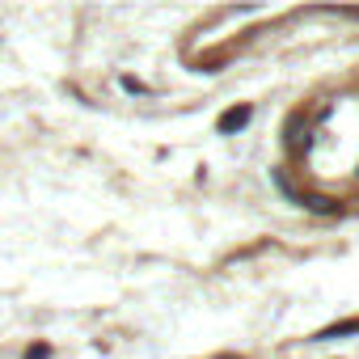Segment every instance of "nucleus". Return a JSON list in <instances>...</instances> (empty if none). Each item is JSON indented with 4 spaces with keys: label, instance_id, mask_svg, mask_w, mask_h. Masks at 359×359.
Listing matches in <instances>:
<instances>
[{
    "label": "nucleus",
    "instance_id": "f257e3e1",
    "mask_svg": "<svg viewBox=\"0 0 359 359\" xmlns=\"http://www.w3.org/2000/svg\"><path fill=\"white\" fill-rule=\"evenodd\" d=\"M249 123V106H233L228 115H220V131H237Z\"/></svg>",
    "mask_w": 359,
    "mask_h": 359
},
{
    "label": "nucleus",
    "instance_id": "f03ea898",
    "mask_svg": "<svg viewBox=\"0 0 359 359\" xmlns=\"http://www.w3.org/2000/svg\"><path fill=\"white\" fill-rule=\"evenodd\" d=\"M338 334H359V322H342V326H334V330H326L317 338H338Z\"/></svg>",
    "mask_w": 359,
    "mask_h": 359
},
{
    "label": "nucleus",
    "instance_id": "7ed1b4c3",
    "mask_svg": "<svg viewBox=\"0 0 359 359\" xmlns=\"http://www.w3.org/2000/svg\"><path fill=\"white\" fill-rule=\"evenodd\" d=\"M47 355H51V351H47V347H42V342H38V347H30V351H26V359H47Z\"/></svg>",
    "mask_w": 359,
    "mask_h": 359
}]
</instances>
